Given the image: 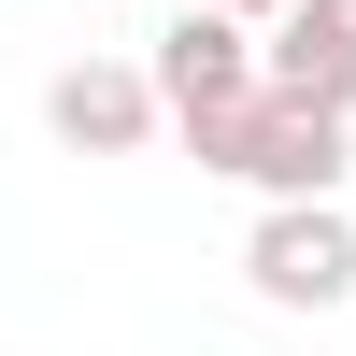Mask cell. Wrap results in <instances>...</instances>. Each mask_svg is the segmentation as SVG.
Here are the masks:
<instances>
[{
  "instance_id": "obj_1",
  "label": "cell",
  "mask_w": 356,
  "mask_h": 356,
  "mask_svg": "<svg viewBox=\"0 0 356 356\" xmlns=\"http://www.w3.org/2000/svg\"><path fill=\"white\" fill-rule=\"evenodd\" d=\"M186 157L228 171V186H257V200H342V171H356V114H314V100H285V86H257V100L200 114Z\"/></svg>"
},
{
  "instance_id": "obj_2",
  "label": "cell",
  "mask_w": 356,
  "mask_h": 356,
  "mask_svg": "<svg viewBox=\"0 0 356 356\" xmlns=\"http://www.w3.org/2000/svg\"><path fill=\"white\" fill-rule=\"evenodd\" d=\"M243 285L271 314H342L356 300V214L342 200H271L257 243H243Z\"/></svg>"
},
{
  "instance_id": "obj_3",
  "label": "cell",
  "mask_w": 356,
  "mask_h": 356,
  "mask_svg": "<svg viewBox=\"0 0 356 356\" xmlns=\"http://www.w3.org/2000/svg\"><path fill=\"white\" fill-rule=\"evenodd\" d=\"M157 100H171V129H200V114H228V100H257L271 86V29H243V15H214V0H186V15L157 29Z\"/></svg>"
},
{
  "instance_id": "obj_4",
  "label": "cell",
  "mask_w": 356,
  "mask_h": 356,
  "mask_svg": "<svg viewBox=\"0 0 356 356\" xmlns=\"http://www.w3.org/2000/svg\"><path fill=\"white\" fill-rule=\"evenodd\" d=\"M43 129L72 143V157H143V143L171 129V100H157L143 57H72V72L43 86Z\"/></svg>"
},
{
  "instance_id": "obj_5",
  "label": "cell",
  "mask_w": 356,
  "mask_h": 356,
  "mask_svg": "<svg viewBox=\"0 0 356 356\" xmlns=\"http://www.w3.org/2000/svg\"><path fill=\"white\" fill-rule=\"evenodd\" d=\"M271 86L314 100V114H356V0H300L271 29Z\"/></svg>"
},
{
  "instance_id": "obj_6",
  "label": "cell",
  "mask_w": 356,
  "mask_h": 356,
  "mask_svg": "<svg viewBox=\"0 0 356 356\" xmlns=\"http://www.w3.org/2000/svg\"><path fill=\"white\" fill-rule=\"evenodd\" d=\"M214 15H243V29H285V15H300V0H214Z\"/></svg>"
}]
</instances>
